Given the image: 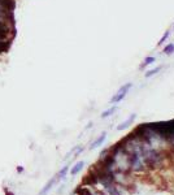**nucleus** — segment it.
Returning a JSON list of instances; mask_svg holds the SVG:
<instances>
[{
	"mask_svg": "<svg viewBox=\"0 0 174 195\" xmlns=\"http://www.w3.org/2000/svg\"><path fill=\"white\" fill-rule=\"evenodd\" d=\"M133 87V83H126V85H124L122 87L118 90L117 94L112 98V103H118V102H121L122 99H124L125 96H126V94L129 92V90H130Z\"/></svg>",
	"mask_w": 174,
	"mask_h": 195,
	"instance_id": "1",
	"label": "nucleus"
},
{
	"mask_svg": "<svg viewBox=\"0 0 174 195\" xmlns=\"http://www.w3.org/2000/svg\"><path fill=\"white\" fill-rule=\"evenodd\" d=\"M7 195H13V194H12V193H10V194H7Z\"/></svg>",
	"mask_w": 174,
	"mask_h": 195,
	"instance_id": "12",
	"label": "nucleus"
},
{
	"mask_svg": "<svg viewBox=\"0 0 174 195\" xmlns=\"http://www.w3.org/2000/svg\"><path fill=\"white\" fill-rule=\"evenodd\" d=\"M169 34H170V31H165V34L162 35V38L160 39V42H158V44H161V43H164L166 39H168V36H169Z\"/></svg>",
	"mask_w": 174,
	"mask_h": 195,
	"instance_id": "11",
	"label": "nucleus"
},
{
	"mask_svg": "<svg viewBox=\"0 0 174 195\" xmlns=\"http://www.w3.org/2000/svg\"><path fill=\"white\" fill-rule=\"evenodd\" d=\"M173 52H174V44L173 43L168 44V46L164 48V54H166V55H170V54H173Z\"/></svg>",
	"mask_w": 174,
	"mask_h": 195,
	"instance_id": "7",
	"label": "nucleus"
},
{
	"mask_svg": "<svg viewBox=\"0 0 174 195\" xmlns=\"http://www.w3.org/2000/svg\"><path fill=\"white\" fill-rule=\"evenodd\" d=\"M161 70V66H157V68H155V69H152V70H150L148 73H146V77H152V76H155L157 72H160Z\"/></svg>",
	"mask_w": 174,
	"mask_h": 195,
	"instance_id": "8",
	"label": "nucleus"
},
{
	"mask_svg": "<svg viewBox=\"0 0 174 195\" xmlns=\"http://www.w3.org/2000/svg\"><path fill=\"white\" fill-rule=\"evenodd\" d=\"M105 135H107V134H105V133H103L101 135H100V138H99V139H96V141L94 142V143H92L91 148H96V147H99V146H100V144L103 143V142L105 141Z\"/></svg>",
	"mask_w": 174,
	"mask_h": 195,
	"instance_id": "4",
	"label": "nucleus"
},
{
	"mask_svg": "<svg viewBox=\"0 0 174 195\" xmlns=\"http://www.w3.org/2000/svg\"><path fill=\"white\" fill-rule=\"evenodd\" d=\"M56 181H58V179H57V176H55V177H53L52 179H50V181H48V183H47L46 186H44V189L39 193V195H46V194L48 193V191L51 190V187H52V186L55 185V182H56Z\"/></svg>",
	"mask_w": 174,
	"mask_h": 195,
	"instance_id": "2",
	"label": "nucleus"
},
{
	"mask_svg": "<svg viewBox=\"0 0 174 195\" xmlns=\"http://www.w3.org/2000/svg\"><path fill=\"white\" fill-rule=\"evenodd\" d=\"M117 109V108L116 107H112V108H110V109H108V111H105V112H103V115H101V117H108V116H110V115H112L113 113V112L114 111H116Z\"/></svg>",
	"mask_w": 174,
	"mask_h": 195,
	"instance_id": "10",
	"label": "nucleus"
},
{
	"mask_svg": "<svg viewBox=\"0 0 174 195\" xmlns=\"http://www.w3.org/2000/svg\"><path fill=\"white\" fill-rule=\"evenodd\" d=\"M66 172H68V167H64V168H62V169L60 170V173L57 174V179L64 178V177H65V174H66Z\"/></svg>",
	"mask_w": 174,
	"mask_h": 195,
	"instance_id": "9",
	"label": "nucleus"
},
{
	"mask_svg": "<svg viewBox=\"0 0 174 195\" xmlns=\"http://www.w3.org/2000/svg\"><path fill=\"white\" fill-rule=\"evenodd\" d=\"M155 60H156V59H155V57H153V56H151V57H147L146 60H144V63L142 64V65H140V69H143V68H146V66H147V65H150V64H152V63L155 61Z\"/></svg>",
	"mask_w": 174,
	"mask_h": 195,
	"instance_id": "6",
	"label": "nucleus"
},
{
	"mask_svg": "<svg viewBox=\"0 0 174 195\" xmlns=\"http://www.w3.org/2000/svg\"><path fill=\"white\" fill-rule=\"evenodd\" d=\"M83 165H84L83 161H79V163H77L76 165L73 167V169H72V174H73V176H74V174H77V173H78V172L83 168Z\"/></svg>",
	"mask_w": 174,
	"mask_h": 195,
	"instance_id": "5",
	"label": "nucleus"
},
{
	"mask_svg": "<svg viewBox=\"0 0 174 195\" xmlns=\"http://www.w3.org/2000/svg\"><path fill=\"white\" fill-rule=\"evenodd\" d=\"M134 120H135V115H131V116H130V118H127L126 121L122 122L120 126H117V129H118V130H124V129H126V127H127L129 125H130V124H131L133 121H134Z\"/></svg>",
	"mask_w": 174,
	"mask_h": 195,
	"instance_id": "3",
	"label": "nucleus"
}]
</instances>
